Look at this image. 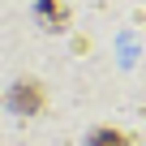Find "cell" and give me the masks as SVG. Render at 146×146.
Masks as SVG:
<instances>
[{
  "label": "cell",
  "instance_id": "1",
  "mask_svg": "<svg viewBox=\"0 0 146 146\" xmlns=\"http://www.w3.org/2000/svg\"><path fill=\"white\" fill-rule=\"evenodd\" d=\"M13 99H26L22 108H26V112H35V108L43 103V90H39L35 82H26V86H17V90H13Z\"/></svg>",
  "mask_w": 146,
  "mask_h": 146
},
{
  "label": "cell",
  "instance_id": "2",
  "mask_svg": "<svg viewBox=\"0 0 146 146\" xmlns=\"http://www.w3.org/2000/svg\"><path fill=\"white\" fill-rule=\"evenodd\" d=\"M90 146H129V142L116 129H99V133H90Z\"/></svg>",
  "mask_w": 146,
  "mask_h": 146
}]
</instances>
